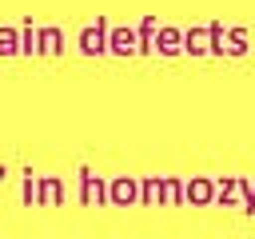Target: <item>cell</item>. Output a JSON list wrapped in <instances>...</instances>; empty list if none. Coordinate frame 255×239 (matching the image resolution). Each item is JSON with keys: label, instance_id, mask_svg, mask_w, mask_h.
Returning <instances> with one entry per match:
<instances>
[]
</instances>
